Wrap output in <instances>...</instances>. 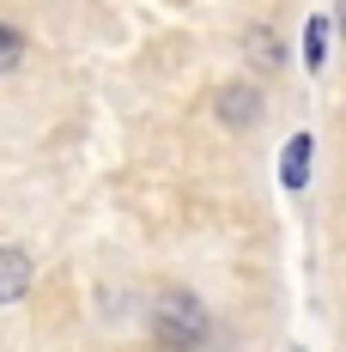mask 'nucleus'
<instances>
[{
    "instance_id": "f257e3e1",
    "label": "nucleus",
    "mask_w": 346,
    "mask_h": 352,
    "mask_svg": "<svg viewBox=\"0 0 346 352\" xmlns=\"http://www.w3.org/2000/svg\"><path fill=\"white\" fill-rule=\"evenodd\" d=\"M152 340L164 352H201L207 340V310L188 292H158L152 298Z\"/></svg>"
},
{
    "instance_id": "f03ea898",
    "label": "nucleus",
    "mask_w": 346,
    "mask_h": 352,
    "mask_svg": "<svg viewBox=\"0 0 346 352\" xmlns=\"http://www.w3.org/2000/svg\"><path fill=\"white\" fill-rule=\"evenodd\" d=\"M213 109H219L225 128H255V122H261V91L237 79V85H225V91L213 98Z\"/></svg>"
},
{
    "instance_id": "7ed1b4c3",
    "label": "nucleus",
    "mask_w": 346,
    "mask_h": 352,
    "mask_svg": "<svg viewBox=\"0 0 346 352\" xmlns=\"http://www.w3.org/2000/svg\"><path fill=\"white\" fill-rule=\"evenodd\" d=\"M31 292V255L25 249H0V304H19Z\"/></svg>"
},
{
    "instance_id": "20e7f679",
    "label": "nucleus",
    "mask_w": 346,
    "mask_h": 352,
    "mask_svg": "<svg viewBox=\"0 0 346 352\" xmlns=\"http://www.w3.org/2000/svg\"><path fill=\"white\" fill-rule=\"evenodd\" d=\"M310 152H316L310 134H292V140H285V152H279V158H285V164H279V182H285V188H304V182H310Z\"/></svg>"
},
{
    "instance_id": "39448f33",
    "label": "nucleus",
    "mask_w": 346,
    "mask_h": 352,
    "mask_svg": "<svg viewBox=\"0 0 346 352\" xmlns=\"http://www.w3.org/2000/svg\"><path fill=\"white\" fill-rule=\"evenodd\" d=\"M304 67L310 73L328 67V19H310V31H304Z\"/></svg>"
},
{
    "instance_id": "423d86ee",
    "label": "nucleus",
    "mask_w": 346,
    "mask_h": 352,
    "mask_svg": "<svg viewBox=\"0 0 346 352\" xmlns=\"http://www.w3.org/2000/svg\"><path fill=\"white\" fill-rule=\"evenodd\" d=\"M19 61H25V31L0 19V73H12Z\"/></svg>"
},
{
    "instance_id": "0eeeda50",
    "label": "nucleus",
    "mask_w": 346,
    "mask_h": 352,
    "mask_svg": "<svg viewBox=\"0 0 346 352\" xmlns=\"http://www.w3.org/2000/svg\"><path fill=\"white\" fill-rule=\"evenodd\" d=\"M249 43L261 49V67H279V43H274V36H268V31H255V36H249Z\"/></svg>"
}]
</instances>
